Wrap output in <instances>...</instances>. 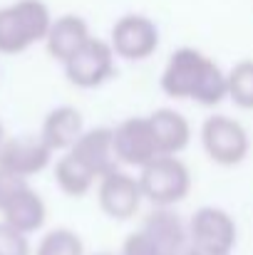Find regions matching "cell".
<instances>
[{"mask_svg": "<svg viewBox=\"0 0 253 255\" xmlns=\"http://www.w3.org/2000/svg\"><path fill=\"white\" fill-rule=\"evenodd\" d=\"M159 85L169 99L194 102L199 107H216L229 99L226 70L194 47H179L171 52Z\"/></svg>", "mask_w": 253, "mask_h": 255, "instance_id": "cell-1", "label": "cell"}, {"mask_svg": "<svg viewBox=\"0 0 253 255\" xmlns=\"http://www.w3.org/2000/svg\"><path fill=\"white\" fill-rule=\"evenodd\" d=\"M52 12L42 0H15L0 7V55H20L37 42H45Z\"/></svg>", "mask_w": 253, "mask_h": 255, "instance_id": "cell-2", "label": "cell"}, {"mask_svg": "<svg viewBox=\"0 0 253 255\" xmlns=\"http://www.w3.org/2000/svg\"><path fill=\"white\" fill-rule=\"evenodd\" d=\"M139 188L144 201L154 208H174L191 191V171L179 156H159L139 171Z\"/></svg>", "mask_w": 253, "mask_h": 255, "instance_id": "cell-3", "label": "cell"}, {"mask_svg": "<svg viewBox=\"0 0 253 255\" xmlns=\"http://www.w3.org/2000/svg\"><path fill=\"white\" fill-rule=\"evenodd\" d=\"M201 146L216 166L234 169L249 159L251 136L239 119L229 114H214L201 124Z\"/></svg>", "mask_w": 253, "mask_h": 255, "instance_id": "cell-4", "label": "cell"}, {"mask_svg": "<svg viewBox=\"0 0 253 255\" xmlns=\"http://www.w3.org/2000/svg\"><path fill=\"white\" fill-rule=\"evenodd\" d=\"M189 243L204 255H231L239 243V226L229 211L204 206L189 218Z\"/></svg>", "mask_w": 253, "mask_h": 255, "instance_id": "cell-5", "label": "cell"}, {"mask_svg": "<svg viewBox=\"0 0 253 255\" xmlns=\"http://www.w3.org/2000/svg\"><path fill=\"white\" fill-rule=\"evenodd\" d=\"M109 45L114 50V57H122L127 62H144L159 47V27L147 15L127 12L112 25Z\"/></svg>", "mask_w": 253, "mask_h": 255, "instance_id": "cell-6", "label": "cell"}, {"mask_svg": "<svg viewBox=\"0 0 253 255\" xmlns=\"http://www.w3.org/2000/svg\"><path fill=\"white\" fill-rule=\"evenodd\" d=\"M112 134H114V154L119 166L142 171L154 159H159V146L149 117H129L117 127H112Z\"/></svg>", "mask_w": 253, "mask_h": 255, "instance_id": "cell-7", "label": "cell"}, {"mask_svg": "<svg viewBox=\"0 0 253 255\" xmlns=\"http://www.w3.org/2000/svg\"><path fill=\"white\" fill-rule=\"evenodd\" d=\"M114 50L109 40L89 37L82 50L70 57L65 67V77L77 89H97L114 75Z\"/></svg>", "mask_w": 253, "mask_h": 255, "instance_id": "cell-8", "label": "cell"}, {"mask_svg": "<svg viewBox=\"0 0 253 255\" xmlns=\"http://www.w3.org/2000/svg\"><path fill=\"white\" fill-rule=\"evenodd\" d=\"M97 203L102 213L112 221H129L139 213L144 196L139 188V178L127 171H114L97 183Z\"/></svg>", "mask_w": 253, "mask_h": 255, "instance_id": "cell-9", "label": "cell"}, {"mask_svg": "<svg viewBox=\"0 0 253 255\" xmlns=\"http://www.w3.org/2000/svg\"><path fill=\"white\" fill-rule=\"evenodd\" d=\"M52 151L42 144L40 136H15L5 139L0 149V169L17 176V178H32L52 164Z\"/></svg>", "mask_w": 253, "mask_h": 255, "instance_id": "cell-10", "label": "cell"}, {"mask_svg": "<svg viewBox=\"0 0 253 255\" xmlns=\"http://www.w3.org/2000/svg\"><path fill=\"white\" fill-rule=\"evenodd\" d=\"M67 154H72L97 181H102L104 176L119 171V161H117V154H114L112 127L87 129Z\"/></svg>", "mask_w": 253, "mask_h": 255, "instance_id": "cell-11", "label": "cell"}, {"mask_svg": "<svg viewBox=\"0 0 253 255\" xmlns=\"http://www.w3.org/2000/svg\"><path fill=\"white\" fill-rule=\"evenodd\" d=\"M84 131L87 129H84L82 112L77 107L62 104V107H55L52 112H47V117L42 122V129H40V139L52 154L55 151L67 154Z\"/></svg>", "mask_w": 253, "mask_h": 255, "instance_id": "cell-12", "label": "cell"}, {"mask_svg": "<svg viewBox=\"0 0 253 255\" xmlns=\"http://www.w3.org/2000/svg\"><path fill=\"white\" fill-rule=\"evenodd\" d=\"M92 37L89 32V25L82 15H75V12H67V15H60L52 20L50 25V32L45 37V47H47V55L57 62H67L70 57H75L87 40Z\"/></svg>", "mask_w": 253, "mask_h": 255, "instance_id": "cell-13", "label": "cell"}, {"mask_svg": "<svg viewBox=\"0 0 253 255\" xmlns=\"http://www.w3.org/2000/svg\"><path fill=\"white\" fill-rule=\"evenodd\" d=\"M0 213H2V223H7L10 228H15L22 236H30V233L40 231L47 221L45 198L30 183L25 188H20Z\"/></svg>", "mask_w": 253, "mask_h": 255, "instance_id": "cell-14", "label": "cell"}, {"mask_svg": "<svg viewBox=\"0 0 253 255\" xmlns=\"http://www.w3.org/2000/svg\"><path fill=\"white\" fill-rule=\"evenodd\" d=\"M149 122L157 136L159 156H179L191 144V124L179 109L171 107L154 109L149 114Z\"/></svg>", "mask_w": 253, "mask_h": 255, "instance_id": "cell-15", "label": "cell"}, {"mask_svg": "<svg viewBox=\"0 0 253 255\" xmlns=\"http://www.w3.org/2000/svg\"><path fill=\"white\" fill-rule=\"evenodd\" d=\"M139 231H144L167 255L179 253L184 246H189V223L174 208H152Z\"/></svg>", "mask_w": 253, "mask_h": 255, "instance_id": "cell-16", "label": "cell"}, {"mask_svg": "<svg viewBox=\"0 0 253 255\" xmlns=\"http://www.w3.org/2000/svg\"><path fill=\"white\" fill-rule=\"evenodd\" d=\"M55 183L60 186V191H62L65 196H70V198H82L99 181L84 169L72 154H62V156L55 161Z\"/></svg>", "mask_w": 253, "mask_h": 255, "instance_id": "cell-17", "label": "cell"}, {"mask_svg": "<svg viewBox=\"0 0 253 255\" xmlns=\"http://www.w3.org/2000/svg\"><path fill=\"white\" fill-rule=\"evenodd\" d=\"M229 99L239 107L253 112V60H239L229 72Z\"/></svg>", "mask_w": 253, "mask_h": 255, "instance_id": "cell-18", "label": "cell"}, {"mask_svg": "<svg viewBox=\"0 0 253 255\" xmlns=\"http://www.w3.org/2000/svg\"><path fill=\"white\" fill-rule=\"evenodd\" d=\"M35 255H84V243L70 228H52L37 243Z\"/></svg>", "mask_w": 253, "mask_h": 255, "instance_id": "cell-19", "label": "cell"}, {"mask_svg": "<svg viewBox=\"0 0 253 255\" xmlns=\"http://www.w3.org/2000/svg\"><path fill=\"white\" fill-rule=\"evenodd\" d=\"M0 255H30L27 236L17 233L2 221H0Z\"/></svg>", "mask_w": 253, "mask_h": 255, "instance_id": "cell-20", "label": "cell"}, {"mask_svg": "<svg viewBox=\"0 0 253 255\" xmlns=\"http://www.w3.org/2000/svg\"><path fill=\"white\" fill-rule=\"evenodd\" d=\"M119 255H167L144 231H134L124 238V246Z\"/></svg>", "mask_w": 253, "mask_h": 255, "instance_id": "cell-21", "label": "cell"}, {"mask_svg": "<svg viewBox=\"0 0 253 255\" xmlns=\"http://www.w3.org/2000/svg\"><path fill=\"white\" fill-rule=\"evenodd\" d=\"M25 186H27L25 178H17V176H12V173L0 169V211L10 203L12 196H15L20 188H25Z\"/></svg>", "mask_w": 253, "mask_h": 255, "instance_id": "cell-22", "label": "cell"}, {"mask_svg": "<svg viewBox=\"0 0 253 255\" xmlns=\"http://www.w3.org/2000/svg\"><path fill=\"white\" fill-rule=\"evenodd\" d=\"M174 255H204V253H201V251H196V248H194V246L189 243V246H184V248H181L179 253H174Z\"/></svg>", "mask_w": 253, "mask_h": 255, "instance_id": "cell-23", "label": "cell"}, {"mask_svg": "<svg viewBox=\"0 0 253 255\" xmlns=\"http://www.w3.org/2000/svg\"><path fill=\"white\" fill-rule=\"evenodd\" d=\"M2 144H5V131H2V122H0V149H2Z\"/></svg>", "mask_w": 253, "mask_h": 255, "instance_id": "cell-24", "label": "cell"}, {"mask_svg": "<svg viewBox=\"0 0 253 255\" xmlns=\"http://www.w3.org/2000/svg\"><path fill=\"white\" fill-rule=\"evenodd\" d=\"M97 255H114V253H97Z\"/></svg>", "mask_w": 253, "mask_h": 255, "instance_id": "cell-25", "label": "cell"}]
</instances>
